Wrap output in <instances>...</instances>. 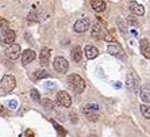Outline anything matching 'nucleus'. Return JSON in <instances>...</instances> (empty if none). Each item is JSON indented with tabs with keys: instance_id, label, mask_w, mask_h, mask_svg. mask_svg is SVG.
Wrapping results in <instances>:
<instances>
[{
	"instance_id": "obj_8",
	"label": "nucleus",
	"mask_w": 150,
	"mask_h": 137,
	"mask_svg": "<svg viewBox=\"0 0 150 137\" xmlns=\"http://www.w3.org/2000/svg\"><path fill=\"white\" fill-rule=\"evenodd\" d=\"M89 26H91L89 18H80V19L76 21V23H74L73 30L76 33H79V34H83V33H85L88 29H89Z\"/></svg>"
},
{
	"instance_id": "obj_24",
	"label": "nucleus",
	"mask_w": 150,
	"mask_h": 137,
	"mask_svg": "<svg viewBox=\"0 0 150 137\" xmlns=\"http://www.w3.org/2000/svg\"><path fill=\"white\" fill-rule=\"evenodd\" d=\"M7 29H10V25H8V22L4 19V18L0 16V33L4 31V30H7Z\"/></svg>"
},
{
	"instance_id": "obj_22",
	"label": "nucleus",
	"mask_w": 150,
	"mask_h": 137,
	"mask_svg": "<svg viewBox=\"0 0 150 137\" xmlns=\"http://www.w3.org/2000/svg\"><path fill=\"white\" fill-rule=\"evenodd\" d=\"M35 79H43V77H47L49 76V73L46 72L45 69H38V71H35Z\"/></svg>"
},
{
	"instance_id": "obj_29",
	"label": "nucleus",
	"mask_w": 150,
	"mask_h": 137,
	"mask_svg": "<svg viewBox=\"0 0 150 137\" xmlns=\"http://www.w3.org/2000/svg\"><path fill=\"white\" fill-rule=\"evenodd\" d=\"M4 113H6V109H4V106L0 105V116H3Z\"/></svg>"
},
{
	"instance_id": "obj_20",
	"label": "nucleus",
	"mask_w": 150,
	"mask_h": 137,
	"mask_svg": "<svg viewBox=\"0 0 150 137\" xmlns=\"http://www.w3.org/2000/svg\"><path fill=\"white\" fill-rule=\"evenodd\" d=\"M30 96H31V99L34 101V102H37V103L41 102V95H39L38 90H35V88H31V90H30Z\"/></svg>"
},
{
	"instance_id": "obj_4",
	"label": "nucleus",
	"mask_w": 150,
	"mask_h": 137,
	"mask_svg": "<svg viewBox=\"0 0 150 137\" xmlns=\"http://www.w3.org/2000/svg\"><path fill=\"white\" fill-rule=\"evenodd\" d=\"M83 113L87 117V120L95 122L99 120V105L98 103H88L83 107Z\"/></svg>"
},
{
	"instance_id": "obj_5",
	"label": "nucleus",
	"mask_w": 150,
	"mask_h": 137,
	"mask_svg": "<svg viewBox=\"0 0 150 137\" xmlns=\"http://www.w3.org/2000/svg\"><path fill=\"white\" fill-rule=\"evenodd\" d=\"M126 86L129 88V91H131L133 94H138L139 92V79L135 75V72L130 71L127 73V79H126Z\"/></svg>"
},
{
	"instance_id": "obj_11",
	"label": "nucleus",
	"mask_w": 150,
	"mask_h": 137,
	"mask_svg": "<svg viewBox=\"0 0 150 137\" xmlns=\"http://www.w3.org/2000/svg\"><path fill=\"white\" fill-rule=\"evenodd\" d=\"M57 101L64 107H70L72 106V98H70V95L67 91H59L57 94Z\"/></svg>"
},
{
	"instance_id": "obj_10",
	"label": "nucleus",
	"mask_w": 150,
	"mask_h": 137,
	"mask_svg": "<svg viewBox=\"0 0 150 137\" xmlns=\"http://www.w3.org/2000/svg\"><path fill=\"white\" fill-rule=\"evenodd\" d=\"M6 56L8 59H11V60H16L18 57L21 56V46L18 45V44L10 45L7 48V50H6Z\"/></svg>"
},
{
	"instance_id": "obj_25",
	"label": "nucleus",
	"mask_w": 150,
	"mask_h": 137,
	"mask_svg": "<svg viewBox=\"0 0 150 137\" xmlns=\"http://www.w3.org/2000/svg\"><path fill=\"white\" fill-rule=\"evenodd\" d=\"M52 123H53V126L56 128V130H57V132H58L59 134H61V136H65V134H67V130H65V129H62V128L59 126V125L56 122V121H52Z\"/></svg>"
},
{
	"instance_id": "obj_18",
	"label": "nucleus",
	"mask_w": 150,
	"mask_h": 137,
	"mask_svg": "<svg viewBox=\"0 0 150 137\" xmlns=\"http://www.w3.org/2000/svg\"><path fill=\"white\" fill-rule=\"evenodd\" d=\"M91 7L93 11H96V12H101V11L105 10V3L104 0H91Z\"/></svg>"
},
{
	"instance_id": "obj_6",
	"label": "nucleus",
	"mask_w": 150,
	"mask_h": 137,
	"mask_svg": "<svg viewBox=\"0 0 150 137\" xmlns=\"http://www.w3.org/2000/svg\"><path fill=\"white\" fill-rule=\"evenodd\" d=\"M107 52H108L111 56L119 59V60H122V61L126 60V52L123 50L122 46L118 45V44H111V45H108L107 46Z\"/></svg>"
},
{
	"instance_id": "obj_30",
	"label": "nucleus",
	"mask_w": 150,
	"mask_h": 137,
	"mask_svg": "<svg viewBox=\"0 0 150 137\" xmlns=\"http://www.w3.org/2000/svg\"><path fill=\"white\" fill-rule=\"evenodd\" d=\"M46 88H47V87H49V88H54V84H53V83H52V81H49V83H46Z\"/></svg>"
},
{
	"instance_id": "obj_23",
	"label": "nucleus",
	"mask_w": 150,
	"mask_h": 137,
	"mask_svg": "<svg viewBox=\"0 0 150 137\" xmlns=\"http://www.w3.org/2000/svg\"><path fill=\"white\" fill-rule=\"evenodd\" d=\"M42 106H43L46 110H53V109H54V105H53V102L50 101V99H47V98L42 101Z\"/></svg>"
},
{
	"instance_id": "obj_21",
	"label": "nucleus",
	"mask_w": 150,
	"mask_h": 137,
	"mask_svg": "<svg viewBox=\"0 0 150 137\" xmlns=\"http://www.w3.org/2000/svg\"><path fill=\"white\" fill-rule=\"evenodd\" d=\"M141 113H142V116L147 120H150V106L147 105H141Z\"/></svg>"
},
{
	"instance_id": "obj_17",
	"label": "nucleus",
	"mask_w": 150,
	"mask_h": 137,
	"mask_svg": "<svg viewBox=\"0 0 150 137\" xmlns=\"http://www.w3.org/2000/svg\"><path fill=\"white\" fill-rule=\"evenodd\" d=\"M84 50H85V57H87V59H89V60L96 59V57H98V54H99L98 48H96V46H93V45H87Z\"/></svg>"
},
{
	"instance_id": "obj_31",
	"label": "nucleus",
	"mask_w": 150,
	"mask_h": 137,
	"mask_svg": "<svg viewBox=\"0 0 150 137\" xmlns=\"http://www.w3.org/2000/svg\"><path fill=\"white\" fill-rule=\"evenodd\" d=\"M88 137H98V136H96V134H89Z\"/></svg>"
},
{
	"instance_id": "obj_28",
	"label": "nucleus",
	"mask_w": 150,
	"mask_h": 137,
	"mask_svg": "<svg viewBox=\"0 0 150 137\" xmlns=\"http://www.w3.org/2000/svg\"><path fill=\"white\" fill-rule=\"evenodd\" d=\"M70 121H72V122H77L76 113H70Z\"/></svg>"
},
{
	"instance_id": "obj_15",
	"label": "nucleus",
	"mask_w": 150,
	"mask_h": 137,
	"mask_svg": "<svg viewBox=\"0 0 150 137\" xmlns=\"http://www.w3.org/2000/svg\"><path fill=\"white\" fill-rule=\"evenodd\" d=\"M35 59V52L33 49H26L25 52L22 53V64L23 65H27L31 61H34Z\"/></svg>"
},
{
	"instance_id": "obj_27",
	"label": "nucleus",
	"mask_w": 150,
	"mask_h": 137,
	"mask_svg": "<svg viewBox=\"0 0 150 137\" xmlns=\"http://www.w3.org/2000/svg\"><path fill=\"white\" fill-rule=\"evenodd\" d=\"M8 107H10L11 110H15V109H18V101H15V99H12V101H10V102H8Z\"/></svg>"
},
{
	"instance_id": "obj_16",
	"label": "nucleus",
	"mask_w": 150,
	"mask_h": 137,
	"mask_svg": "<svg viewBox=\"0 0 150 137\" xmlns=\"http://www.w3.org/2000/svg\"><path fill=\"white\" fill-rule=\"evenodd\" d=\"M139 96L143 102H146V103L150 102V86L149 84H143L139 88Z\"/></svg>"
},
{
	"instance_id": "obj_9",
	"label": "nucleus",
	"mask_w": 150,
	"mask_h": 137,
	"mask_svg": "<svg viewBox=\"0 0 150 137\" xmlns=\"http://www.w3.org/2000/svg\"><path fill=\"white\" fill-rule=\"evenodd\" d=\"M53 67L59 73H65L68 71V68H69V64H68V61L64 57H56L54 61H53Z\"/></svg>"
},
{
	"instance_id": "obj_3",
	"label": "nucleus",
	"mask_w": 150,
	"mask_h": 137,
	"mask_svg": "<svg viewBox=\"0 0 150 137\" xmlns=\"http://www.w3.org/2000/svg\"><path fill=\"white\" fill-rule=\"evenodd\" d=\"M16 80L12 75H4L3 79L0 80V94H8L15 88Z\"/></svg>"
},
{
	"instance_id": "obj_2",
	"label": "nucleus",
	"mask_w": 150,
	"mask_h": 137,
	"mask_svg": "<svg viewBox=\"0 0 150 137\" xmlns=\"http://www.w3.org/2000/svg\"><path fill=\"white\" fill-rule=\"evenodd\" d=\"M68 83H69L70 88L73 90L74 92H77V94H81V92L85 90V81H84V79L80 76V75H70L69 77H68Z\"/></svg>"
},
{
	"instance_id": "obj_12",
	"label": "nucleus",
	"mask_w": 150,
	"mask_h": 137,
	"mask_svg": "<svg viewBox=\"0 0 150 137\" xmlns=\"http://www.w3.org/2000/svg\"><path fill=\"white\" fill-rule=\"evenodd\" d=\"M50 56H52V52H50L49 48H42L41 52H39V63H41L42 67H47L49 65Z\"/></svg>"
},
{
	"instance_id": "obj_26",
	"label": "nucleus",
	"mask_w": 150,
	"mask_h": 137,
	"mask_svg": "<svg viewBox=\"0 0 150 137\" xmlns=\"http://www.w3.org/2000/svg\"><path fill=\"white\" fill-rule=\"evenodd\" d=\"M28 21H30V22L38 21V14H37L35 11H33V12H30V14H28Z\"/></svg>"
},
{
	"instance_id": "obj_7",
	"label": "nucleus",
	"mask_w": 150,
	"mask_h": 137,
	"mask_svg": "<svg viewBox=\"0 0 150 137\" xmlns=\"http://www.w3.org/2000/svg\"><path fill=\"white\" fill-rule=\"evenodd\" d=\"M15 38H16V34L11 29H7V30L0 33V42L3 44V45H8V46L12 45L15 42Z\"/></svg>"
},
{
	"instance_id": "obj_13",
	"label": "nucleus",
	"mask_w": 150,
	"mask_h": 137,
	"mask_svg": "<svg viewBox=\"0 0 150 137\" xmlns=\"http://www.w3.org/2000/svg\"><path fill=\"white\" fill-rule=\"evenodd\" d=\"M139 48H141V53L143 54L145 59L150 60V41L147 38H142L139 41Z\"/></svg>"
},
{
	"instance_id": "obj_1",
	"label": "nucleus",
	"mask_w": 150,
	"mask_h": 137,
	"mask_svg": "<svg viewBox=\"0 0 150 137\" xmlns=\"http://www.w3.org/2000/svg\"><path fill=\"white\" fill-rule=\"evenodd\" d=\"M107 34H108V30H107L105 22L101 18H96V22H95L93 27H92L91 35L96 39H104Z\"/></svg>"
},
{
	"instance_id": "obj_14",
	"label": "nucleus",
	"mask_w": 150,
	"mask_h": 137,
	"mask_svg": "<svg viewBox=\"0 0 150 137\" xmlns=\"http://www.w3.org/2000/svg\"><path fill=\"white\" fill-rule=\"evenodd\" d=\"M129 8L134 15H137V16H142V15L145 14V8H143V6L139 4V3H137V1H130Z\"/></svg>"
},
{
	"instance_id": "obj_19",
	"label": "nucleus",
	"mask_w": 150,
	"mask_h": 137,
	"mask_svg": "<svg viewBox=\"0 0 150 137\" xmlns=\"http://www.w3.org/2000/svg\"><path fill=\"white\" fill-rule=\"evenodd\" d=\"M81 59H83V50H81L80 46H74L73 50H72V60L74 63H80Z\"/></svg>"
}]
</instances>
